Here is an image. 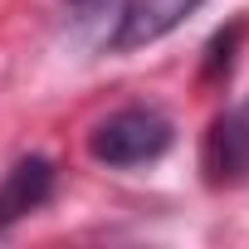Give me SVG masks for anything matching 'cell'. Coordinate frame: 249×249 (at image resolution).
<instances>
[{
  "instance_id": "obj_5",
  "label": "cell",
  "mask_w": 249,
  "mask_h": 249,
  "mask_svg": "<svg viewBox=\"0 0 249 249\" xmlns=\"http://www.w3.org/2000/svg\"><path fill=\"white\" fill-rule=\"evenodd\" d=\"M122 10H127V0H64L69 30L83 35L88 44H112V35L122 25Z\"/></svg>"
},
{
  "instance_id": "obj_1",
  "label": "cell",
  "mask_w": 249,
  "mask_h": 249,
  "mask_svg": "<svg viewBox=\"0 0 249 249\" xmlns=\"http://www.w3.org/2000/svg\"><path fill=\"white\" fill-rule=\"evenodd\" d=\"M171 142H176V122L152 103H132V107H117L103 122H93L88 157L112 171H132V166L161 161L171 152Z\"/></svg>"
},
{
  "instance_id": "obj_2",
  "label": "cell",
  "mask_w": 249,
  "mask_h": 249,
  "mask_svg": "<svg viewBox=\"0 0 249 249\" xmlns=\"http://www.w3.org/2000/svg\"><path fill=\"white\" fill-rule=\"evenodd\" d=\"M200 166H205L210 186L249 181V103H234L210 122L205 147H200Z\"/></svg>"
},
{
  "instance_id": "obj_3",
  "label": "cell",
  "mask_w": 249,
  "mask_h": 249,
  "mask_svg": "<svg viewBox=\"0 0 249 249\" xmlns=\"http://www.w3.org/2000/svg\"><path fill=\"white\" fill-rule=\"evenodd\" d=\"M205 0H127L122 10V25L112 35V54H132V49H147L157 39H166L171 30H181Z\"/></svg>"
},
{
  "instance_id": "obj_4",
  "label": "cell",
  "mask_w": 249,
  "mask_h": 249,
  "mask_svg": "<svg viewBox=\"0 0 249 249\" xmlns=\"http://www.w3.org/2000/svg\"><path fill=\"white\" fill-rule=\"evenodd\" d=\"M54 181H59V171L49 157H20L0 181V234L10 225H20L25 215H35L54 196Z\"/></svg>"
}]
</instances>
